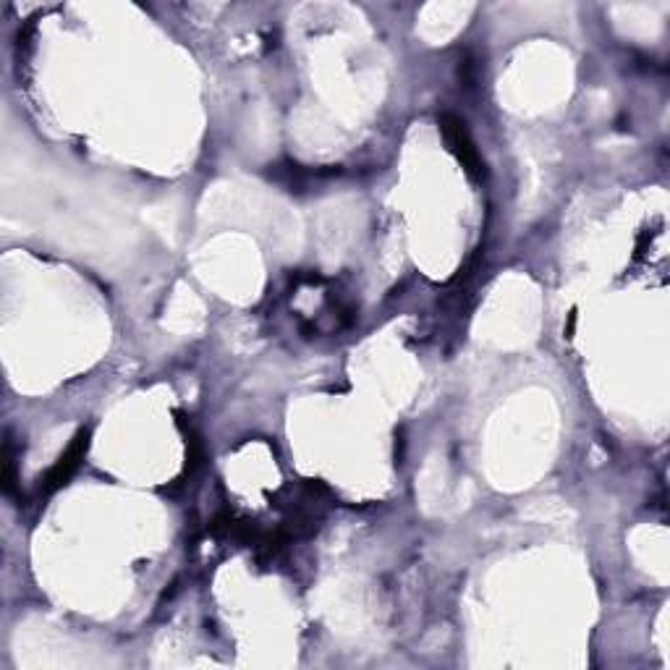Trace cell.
Here are the masks:
<instances>
[{
  "instance_id": "1",
  "label": "cell",
  "mask_w": 670,
  "mask_h": 670,
  "mask_svg": "<svg viewBox=\"0 0 670 670\" xmlns=\"http://www.w3.org/2000/svg\"><path fill=\"white\" fill-rule=\"evenodd\" d=\"M440 129H443V137L445 142H448V147H451V150L456 152V158L466 165V171L472 173V176H482V173H485V165L479 160L477 147H474L469 134H466L464 121H459V118L451 116V113H445V116L440 118Z\"/></svg>"
},
{
  "instance_id": "2",
  "label": "cell",
  "mask_w": 670,
  "mask_h": 670,
  "mask_svg": "<svg viewBox=\"0 0 670 670\" xmlns=\"http://www.w3.org/2000/svg\"><path fill=\"white\" fill-rule=\"evenodd\" d=\"M87 438H89L87 430L76 435L74 443L69 445V451L63 453L61 459H58V464H55L48 472L45 482H42V493H53V490H58V487L69 482L71 474L79 469V461H82L84 453H87V445H89Z\"/></svg>"
}]
</instances>
